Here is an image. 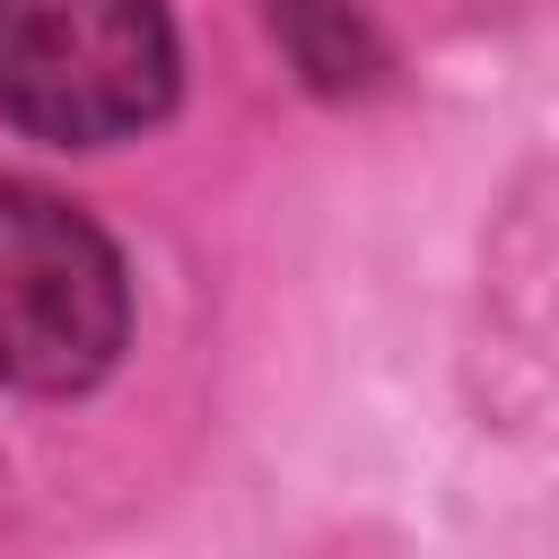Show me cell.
I'll list each match as a JSON object with an SVG mask.
<instances>
[{"label":"cell","instance_id":"2","mask_svg":"<svg viewBox=\"0 0 559 559\" xmlns=\"http://www.w3.org/2000/svg\"><path fill=\"white\" fill-rule=\"evenodd\" d=\"M131 341V280L105 227L0 175V384L17 393H87Z\"/></svg>","mask_w":559,"mask_h":559},{"label":"cell","instance_id":"3","mask_svg":"<svg viewBox=\"0 0 559 559\" xmlns=\"http://www.w3.org/2000/svg\"><path fill=\"white\" fill-rule=\"evenodd\" d=\"M271 35L288 44V61L323 96H349V87L384 79V44H376V26L349 0H271Z\"/></svg>","mask_w":559,"mask_h":559},{"label":"cell","instance_id":"1","mask_svg":"<svg viewBox=\"0 0 559 559\" xmlns=\"http://www.w3.org/2000/svg\"><path fill=\"white\" fill-rule=\"evenodd\" d=\"M175 105L166 0H0V114L52 148H114Z\"/></svg>","mask_w":559,"mask_h":559}]
</instances>
